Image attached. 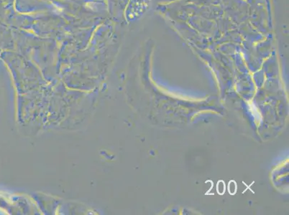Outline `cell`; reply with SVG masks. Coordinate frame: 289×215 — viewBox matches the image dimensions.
<instances>
[{
    "mask_svg": "<svg viewBox=\"0 0 289 215\" xmlns=\"http://www.w3.org/2000/svg\"><path fill=\"white\" fill-rule=\"evenodd\" d=\"M226 190V186L223 180H220L217 182V191L219 194L223 195Z\"/></svg>",
    "mask_w": 289,
    "mask_h": 215,
    "instance_id": "obj_2",
    "label": "cell"
},
{
    "mask_svg": "<svg viewBox=\"0 0 289 215\" xmlns=\"http://www.w3.org/2000/svg\"><path fill=\"white\" fill-rule=\"evenodd\" d=\"M237 183L235 182L234 180H231L229 182L228 184V191L231 195H234L237 192Z\"/></svg>",
    "mask_w": 289,
    "mask_h": 215,
    "instance_id": "obj_1",
    "label": "cell"
}]
</instances>
